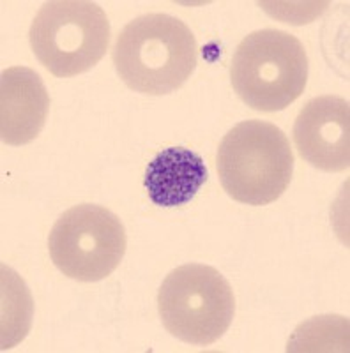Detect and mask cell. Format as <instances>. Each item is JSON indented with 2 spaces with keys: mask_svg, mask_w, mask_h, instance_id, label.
Masks as SVG:
<instances>
[{
  "mask_svg": "<svg viewBox=\"0 0 350 353\" xmlns=\"http://www.w3.org/2000/svg\"><path fill=\"white\" fill-rule=\"evenodd\" d=\"M112 57L119 77L135 92L165 96L193 74L198 48L184 21L165 12H149L122 28Z\"/></svg>",
  "mask_w": 350,
  "mask_h": 353,
  "instance_id": "1",
  "label": "cell"
},
{
  "mask_svg": "<svg viewBox=\"0 0 350 353\" xmlns=\"http://www.w3.org/2000/svg\"><path fill=\"white\" fill-rule=\"evenodd\" d=\"M294 154L278 125L244 121L233 125L217 149V175L235 201L269 205L289 188Z\"/></svg>",
  "mask_w": 350,
  "mask_h": 353,
  "instance_id": "2",
  "label": "cell"
},
{
  "mask_svg": "<svg viewBox=\"0 0 350 353\" xmlns=\"http://www.w3.org/2000/svg\"><path fill=\"white\" fill-rule=\"evenodd\" d=\"M233 90L258 112H282L304 92L308 55L301 41L283 30L264 28L246 36L230 65Z\"/></svg>",
  "mask_w": 350,
  "mask_h": 353,
  "instance_id": "3",
  "label": "cell"
},
{
  "mask_svg": "<svg viewBox=\"0 0 350 353\" xmlns=\"http://www.w3.org/2000/svg\"><path fill=\"white\" fill-rule=\"evenodd\" d=\"M157 311L172 336L207 346L232 325L235 297L230 283L214 267L188 263L165 277L157 292Z\"/></svg>",
  "mask_w": 350,
  "mask_h": 353,
  "instance_id": "4",
  "label": "cell"
},
{
  "mask_svg": "<svg viewBox=\"0 0 350 353\" xmlns=\"http://www.w3.org/2000/svg\"><path fill=\"white\" fill-rule=\"evenodd\" d=\"M30 48L52 74L71 78L87 72L105 57L110 21L89 0H52L30 25Z\"/></svg>",
  "mask_w": 350,
  "mask_h": 353,
  "instance_id": "5",
  "label": "cell"
},
{
  "mask_svg": "<svg viewBox=\"0 0 350 353\" xmlns=\"http://www.w3.org/2000/svg\"><path fill=\"white\" fill-rule=\"evenodd\" d=\"M50 258L69 279L96 283L119 267L126 253V230L112 210L81 203L66 210L48 237Z\"/></svg>",
  "mask_w": 350,
  "mask_h": 353,
  "instance_id": "6",
  "label": "cell"
},
{
  "mask_svg": "<svg viewBox=\"0 0 350 353\" xmlns=\"http://www.w3.org/2000/svg\"><path fill=\"white\" fill-rule=\"evenodd\" d=\"M298 152L322 172H343L350 166V105L338 96L308 101L294 124Z\"/></svg>",
  "mask_w": 350,
  "mask_h": 353,
  "instance_id": "7",
  "label": "cell"
},
{
  "mask_svg": "<svg viewBox=\"0 0 350 353\" xmlns=\"http://www.w3.org/2000/svg\"><path fill=\"white\" fill-rule=\"evenodd\" d=\"M50 97L36 71L14 65L0 78V138L25 145L37 138L48 117Z\"/></svg>",
  "mask_w": 350,
  "mask_h": 353,
  "instance_id": "8",
  "label": "cell"
},
{
  "mask_svg": "<svg viewBox=\"0 0 350 353\" xmlns=\"http://www.w3.org/2000/svg\"><path fill=\"white\" fill-rule=\"evenodd\" d=\"M207 181V166L200 156L184 147L162 150L147 166L145 188L159 207H179L195 198Z\"/></svg>",
  "mask_w": 350,
  "mask_h": 353,
  "instance_id": "9",
  "label": "cell"
}]
</instances>
